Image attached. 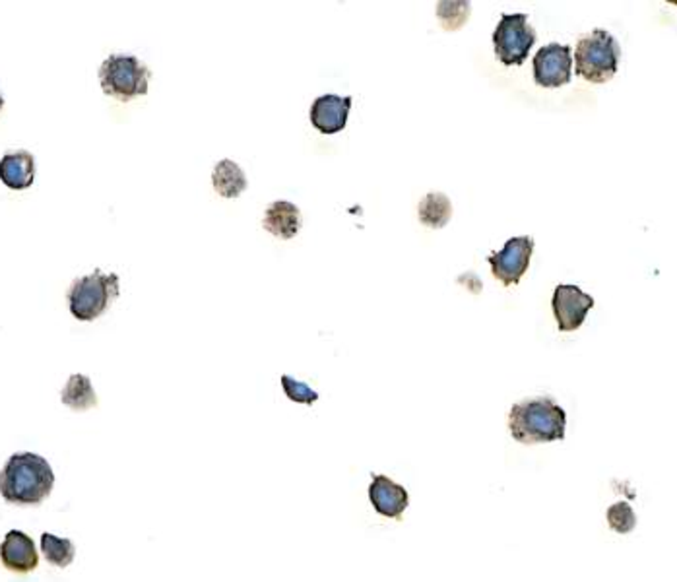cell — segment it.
<instances>
[{
    "mask_svg": "<svg viewBox=\"0 0 677 582\" xmlns=\"http://www.w3.org/2000/svg\"><path fill=\"white\" fill-rule=\"evenodd\" d=\"M54 474L44 456L16 452L0 472V495L10 505H39L51 495Z\"/></svg>",
    "mask_w": 677,
    "mask_h": 582,
    "instance_id": "cell-1",
    "label": "cell"
},
{
    "mask_svg": "<svg viewBox=\"0 0 677 582\" xmlns=\"http://www.w3.org/2000/svg\"><path fill=\"white\" fill-rule=\"evenodd\" d=\"M592 307L594 297L571 284L557 286L554 291V299H551V309H554L556 321L561 332H573L583 326L585 318Z\"/></svg>",
    "mask_w": 677,
    "mask_h": 582,
    "instance_id": "cell-9",
    "label": "cell"
},
{
    "mask_svg": "<svg viewBox=\"0 0 677 582\" xmlns=\"http://www.w3.org/2000/svg\"><path fill=\"white\" fill-rule=\"evenodd\" d=\"M573 78V49L569 45L549 44L536 53L534 80L542 88H561Z\"/></svg>",
    "mask_w": 677,
    "mask_h": 582,
    "instance_id": "cell-8",
    "label": "cell"
},
{
    "mask_svg": "<svg viewBox=\"0 0 677 582\" xmlns=\"http://www.w3.org/2000/svg\"><path fill=\"white\" fill-rule=\"evenodd\" d=\"M566 413L551 396L524 400L508 413L510 435L522 445H540L565 439Z\"/></svg>",
    "mask_w": 677,
    "mask_h": 582,
    "instance_id": "cell-2",
    "label": "cell"
},
{
    "mask_svg": "<svg viewBox=\"0 0 677 582\" xmlns=\"http://www.w3.org/2000/svg\"><path fill=\"white\" fill-rule=\"evenodd\" d=\"M369 499L381 517L394 520H402L404 510L410 505V495L406 488L381 474H372V481L369 485Z\"/></svg>",
    "mask_w": 677,
    "mask_h": 582,
    "instance_id": "cell-10",
    "label": "cell"
},
{
    "mask_svg": "<svg viewBox=\"0 0 677 582\" xmlns=\"http://www.w3.org/2000/svg\"><path fill=\"white\" fill-rule=\"evenodd\" d=\"M352 109V97L326 93L316 97L311 107L313 127L323 134H336L345 129Z\"/></svg>",
    "mask_w": 677,
    "mask_h": 582,
    "instance_id": "cell-11",
    "label": "cell"
},
{
    "mask_svg": "<svg viewBox=\"0 0 677 582\" xmlns=\"http://www.w3.org/2000/svg\"><path fill=\"white\" fill-rule=\"evenodd\" d=\"M534 239L528 235L508 239L499 253H491L489 257L493 276L507 287L517 286L530 267Z\"/></svg>",
    "mask_w": 677,
    "mask_h": 582,
    "instance_id": "cell-7",
    "label": "cell"
},
{
    "mask_svg": "<svg viewBox=\"0 0 677 582\" xmlns=\"http://www.w3.org/2000/svg\"><path fill=\"white\" fill-rule=\"evenodd\" d=\"M469 12H472V5L466 3V0H454V3L452 0H443V3H437V18L447 32L460 30L468 22Z\"/></svg>",
    "mask_w": 677,
    "mask_h": 582,
    "instance_id": "cell-19",
    "label": "cell"
},
{
    "mask_svg": "<svg viewBox=\"0 0 677 582\" xmlns=\"http://www.w3.org/2000/svg\"><path fill=\"white\" fill-rule=\"evenodd\" d=\"M282 386H284L285 396L292 402H297V404H309L311 406V404H314L316 400H319V393L313 391L309 384L295 381L294 377H289V375H282Z\"/></svg>",
    "mask_w": 677,
    "mask_h": 582,
    "instance_id": "cell-21",
    "label": "cell"
},
{
    "mask_svg": "<svg viewBox=\"0 0 677 582\" xmlns=\"http://www.w3.org/2000/svg\"><path fill=\"white\" fill-rule=\"evenodd\" d=\"M119 276L98 268L74 280L68 289V309L76 321L92 323L111 307V303L119 297Z\"/></svg>",
    "mask_w": 677,
    "mask_h": 582,
    "instance_id": "cell-3",
    "label": "cell"
},
{
    "mask_svg": "<svg viewBox=\"0 0 677 582\" xmlns=\"http://www.w3.org/2000/svg\"><path fill=\"white\" fill-rule=\"evenodd\" d=\"M536 39V30L530 25L527 14H503L499 25L493 32L497 59L505 66L524 64Z\"/></svg>",
    "mask_w": 677,
    "mask_h": 582,
    "instance_id": "cell-6",
    "label": "cell"
},
{
    "mask_svg": "<svg viewBox=\"0 0 677 582\" xmlns=\"http://www.w3.org/2000/svg\"><path fill=\"white\" fill-rule=\"evenodd\" d=\"M3 107H5V97L0 95V111H3Z\"/></svg>",
    "mask_w": 677,
    "mask_h": 582,
    "instance_id": "cell-22",
    "label": "cell"
},
{
    "mask_svg": "<svg viewBox=\"0 0 677 582\" xmlns=\"http://www.w3.org/2000/svg\"><path fill=\"white\" fill-rule=\"evenodd\" d=\"M41 551H44L47 563H51L54 567H61V569H64V567L71 565L74 561V556H76V548H74L71 539L53 536L49 532L41 536Z\"/></svg>",
    "mask_w": 677,
    "mask_h": 582,
    "instance_id": "cell-18",
    "label": "cell"
},
{
    "mask_svg": "<svg viewBox=\"0 0 677 582\" xmlns=\"http://www.w3.org/2000/svg\"><path fill=\"white\" fill-rule=\"evenodd\" d=\"M35 158L27 150L10 151L0 160V181L12 190H24L34 185Z\"/></svg>",
    "mask_w": 677,
    "mask_h": 582,
    "instance_id": "cell-14",
    "label": "cell"
},
{
    "mask_svg": "<svg viewBox=\"0 0 677 582\" xmlns=\"http://www.w3.org/2000/svg\"><path fill=\"white\" fill-rule=\"evenodd\" d=\"M0 561L8 571L32 573L39 565L34 539L20 530H10L0 544Z\"/></svg>",
    "mask_w": 677,
    "mask_h": 582,
    "instance_id": "cell-12",
    "label": "cell"
},
{
    "mask_svg": "<svg viewBox=\"0 0 677 582\" xmlns=\"http://www.w3.org/2000/svg\"><path fill=\"white\" fill-rule=\"evenodd\" d=\"M452 218V202L443 192H430L420 202V221L431 229L445 228Z\"/></svg>",
    "mask_w": 677,
    "mask_h": 582,
    "instance_id": "cell-17",
    "label": "cell"
},
{
    "mask_svg": "<svg viewBox=\"0 0 677 582\" xmlns=\"http://www.w3.org/2000/svg\"><path fill=\"white\" fill-rule=\"evenodd\" d=\"M151 71L132 54H109L100 66L102 90L119 102L146 95Z\"/></svg>",
    "mask_w": 677,
    "mask_h": 582,
    "instance_id": "cell-5",
    "label": "cell"
},
{
    "mask_svg": "<svg viewBox=\"0 0 677 582\" xmlns=\"http://www.w3.org/2000/svg\"><path fill=\"white\" fill-rule=\"evenodd\" d=\"M63 404L74 412H84L98 406V394L93 391V384L86 375H71L61 393Z\"/></svg>",
    "mask_w": 677,
    "mask_h": 582,
    "instance_id": "cell-16",
    "label": "cell"
},
{
    "mask_svg": "<svg viewBox=\"0 0 677 582\" xmlns=\"http://www.w3.org/2000/svg\"><path fill=\"white\" fill-rule=\"evenodd\" d=\"M212 185L219 197L237 199L247 189V175L233 160L219 161L212 173Z\"/></svg>",
    "mask_w": 677,
    "mask_h": 582,
    "instance_id": "cell-15",
    "label": "cell"
},
{
    "mask_svg": "<svg viewBox=\"0 0 677 582\" xmlns=\"http://www.w3.org/2000/svg\"><path fill=\"white\" fill-rule=\"evenodd\" d=\"M607 524L617 534H629L637 526V515L629 503H615L605 512Z\"/></svg>",
    "mask_w": 677,
    "mask_h": 582,
    "instance_id": "cell-20",
    "label": "cell"
},
{
    "mask_svg": "<svg viewBox=\"0 0 677 582\" xmlns=\"http://www.w3.org/2000/svg\"><path fill=\"white\" fill-rule=\"evenodd\" d=\"M301 226H303L301 210L295 204L287 202V200L272 202L266 208L265 218H262V228L280 239H294L299 233Z\"/></svg>",
    "mask_w": 677,
    "mask_h": 582,
    "instance_id": "cell-13",
    "label": "cell"
},
{
    "mask_svg": "<svg viewBox=\"0 0 677 582\" xmlns=\"http://www.w3.org/2000/svg\"><path fill=\"white\" fill-rule=\"evenodd\" d=\"M619 59L621 47L617 39L605 30H594L576 45V74L590 84H605L617 74Z\"/></svg>",
    "mask_w": 677,
    "mask_h": 582,
    "instance_id": "cell-4",
    "label": "cell"
}]
</instances>
